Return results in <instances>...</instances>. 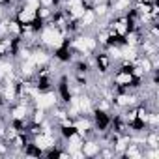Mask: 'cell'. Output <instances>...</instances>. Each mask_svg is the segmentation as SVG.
I'll return each mask as SVG.
<instances>
[{
  "label": "cell",
  "instance_id": "obj_1",
  "mask_svg": "<svg viewBox=\"0 0 159 159\" xmlns=\"http://www.w3.org/2000/svg\"><path fill=\"white\" fill-rule=\"evenodd\" d=\"M99 148H101V142L96 139V137H86L83 146H81V152L84 153V157L88 159H94L99 155Z\"/></svg>",
  "mask_w": 159,
  "mask_h": 159
},
{
  "label": "cell",
  "instance_id": "obj_2",
  "mask_svg": "<svg viewBox=\"0 0 159 159\" xmlns=\"http://www.w3.org/2000/svg\"><path fill=\"white\" fill-rule=\"evenodd\" d=\"M13 17L21 25H34V21H36V10H30V8H26V6L21 4L17 8V11L13 13Z\"/></svg>",
  "mask_w": 159,
  "mask_h": 159
},
{
  "label": "cell",
  "instance_id": "obj_3",
  "mask_svg": "<svg viewBox=\"0 0 159 159\" xmlns=\"http://www.w3.org/2000/svg\"><path fill=\"white\" fill-rule=\"evenodd\" d=\"M120 159H144V146L129 142L127 148L120 153Z\"/></svg>",
  "mask_w": 159,
  "mask_h": 159
},
{
  "label": "cell",
  "instance_id": "obj_4",
  "mask_svg": "<svg viewBox=\"0 0 159 159\" xmlns=\"http://www.w3.org/2000/svg\"><path fill=\"white\" fill-rule=\"evenodd\" d=\"M47 118H49V111L39 105H34V109L30 112V124H43Z\"/></svg>",
  "mask_w": 159,
  "mask_h": 159
},
{
  "label": "cell",
  "instance_id": "obj_5",
  "mask_svg": "<svg viewBox=\"0 0 159 159\" xmlns=\"http://www.w3.org/2000/svg\"><path fill=\"white\" fill-rule=\"evenodd\" d=\"M144 148H159V129H146Z\"/></svg>",
  "mask_w": 159,
  "mask_h": 159
},
{
  "label": "cell",
  "instance_id": "obj_6",
  "mask_svg": "<svg viewBox=\"0 0 159 159\" xmlns=\"http://www.w3.org/2000/svg\"><path fill=\"white\" fill-rule=\"evenodd\" d=\"M23 157H43V152L30 140V142L25 146V150H23Z\"/></svg>",
  "mask_w": 159,
  "mask_h": 159
},
{
  "label": "cell",
  "instance_id": "obj_7",
  "mask_svg": "<svg viewBox=\"0 0 159 159\" xmlns=\"http://www.w3.org/2000/svg\"><path fill=\"white\" fill-rule=\"evenodd\" d=\"M99 159H114L116 157V152H114V148L112 146H101L99 148V155H98Z\"/></svg>",
  "mask_w": 159,
  "mask_h": 159
},
{
  "label": "cell",
  "instance_id": "obj_8",
  "mask_svg": "<svg viewBox=\"0 0 159 159\" xmlns=\"http://www.w3.org/2000/svg\"><path fill=\"white\" fill-rule=\"evenodd\" d=\"M144 159H159V148H144Z\"/></svg>",
  "mask_w": 159,
  "mask_h": 159
},
{
  "label": "cell",
  "instance_id": "obj_9",
  "mask_svg": "<svg viewBox=\"0 0 159 159\" xmlns=\"http://www.w3.org/2000/svg\"><path fill=\"white\" fill-rule=\"evenodd\" d=\"M58 4H60V0H39V6H41V8H51V10H54Z\"/></svg>",
  "mask_w": 159,
  "mask_h": 159
}]
</instances>
